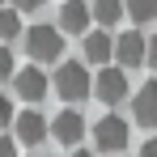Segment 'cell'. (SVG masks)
Listing matches in <instances>:
<instances>
[{
  "mask_svg": "<svg viewBox=\"0 0 157 157\" xmlns=\"http://www.w3.org/2000/svg\"><path fill=\"white\" fill-rule=\"evenodd\" d=\"M26 51L38 59V64H51L64 55V30L59 26H34L26 30Z\"/></svg>",
  "mask_w": 157,
  "mask_h": 157,
  "instance_id": "obj_1",
  "label": "cell"
},
{
  "mask_svg": "<svg viewBox=\"0 0 157 157\" xmlns=\"http://www.w3.org/2000/svg\"><path fill=\"white\" fill-rule=\"evenodd\" d=\"M89 89H94V81L85 72V64H59V72H55V94L64 98V102H81V98H89Z\"/></svg>",
  "mask_w": 157,
  "mask_h": 157,
  "instance_id": "obj_2",
  "label": "cell"
},
{
  "mask_svg": "<svg viewBox=\"0 0 157 157\" xmlns=\"http://www.w3.org/2000/svg\"><path fill=\"white\" fill-rule=\"evenodd\" d=\"M128 119H119V115H102L98 123H94V149H102V153H119L123 144H128Z\"/></svg>",
  "mask_w": 157,
  "mask_h": 157,
  "instance_id": "obj_3",
  "label": "cell"
},
{
  "mask_svg": "<svg viewBox=\"0 0 157 157\" xmlns=\"http://www.w3.org/2000/svg\"><path fill=\"white\" fill-rule=\"evenodd\" d=\"M115 59H119L123 68L149 64V38H144L140 30H128V34H119V38H115Z\"/></svg>",
  "mask_w": 157,
  "mask_h": 157,
  "instance_id": "obj_4",
  "label": "cell"
},
{
  "mask_svg": "<svg viewBox=\"0 0 157 157\" xmlns=\"http://www.w3.org/2000/svg\"><path fill=\"white\" fill-rule=\"evenodd\" d=\"M94 94H98V102L115 106L128 98V72L123 68H102L98 77H94Z\"/></svg>",
  "mask_w": 157,
  "mask_h": 157,
  "instance_id": "obj_5",
  "label": "cell"
},
{
  "mask_svg": "<svg viewBox=\"0 0 157 157\" xmlns=\"http://www.w3.org/2000/svg\"><path fill=\"white\" fill-rule=\"evenodd\" d=\"M13 89H17V98L21 102H43L47 98V72L43 68H17V77H13Z\"/></svg>",
  "mask_w": 157,
  "mask_h": 157,
  "instance_id": "obj_6",
  "label": "cell"
},
{
  "mask_svg": "<svg viewBox=\"0 0 157 157\" xmlns=\"http://www.w3.org/2000/svg\"><path fill=\"white\" fill-rule=\"evenodd\" d=\"M132 119L140 128H157V81H144L132 94Z\"/></svg>",
  "mask_w": 157,
  "mask_h": 157,
  "instance_id": "obj_7",
  "label": "cell"
},
{
  "mask_svg": "<svg viewBox=\"0 0 157 157\" xmlns=\"http://www.w3.org/2000/svg\"><path fill=\"white\" fill-rule=\"evenodd\" d=\"M51 136L59 140V144H81L85 140V119H81V110H59L55 115V123H51Z\"/></svg>",
  "mask_w": 157,
  "mask_h": 157,
  "instance_id": "obj_8",
  "label": "cell"
},
{
  "mask_svg": "<svg viewBox=\"0 0 157 157\" xmlns=\"http://www.w3.org/2000/svg\"><path fill=\"white\" fill-rule=\"evenodd\" d=\"M13 132H17V140H21V144H43L51 128H47V119H43L38 110H21V115L13 119Z\"/></svg>",
  "mask_w": 157,
  "mask_h": 157,
  "instance_id": "obj_9",
  "label": "cell"
},
{
  "mask_svg": "<svg viewBox=\"0 0 157 157\" xmlns=\"http://www.w3.org/2000/svg\"><path fill=\"white\" fill-rule=\"evenodd\" d=\"M89 17H94V4L68 0V4L59 9V30H64V34H89Z\"/></svg>",
  "mask_w": 157,
  "mask_h": 157,
  "instance_id": "obj_10",
  "label": "cell"
},
{
  "mask_svg": "<svg viewBox=\"0 0 157 157\" xmlns=\"http://www.w3.org/2000/svg\"><path fill=\"white\" fill-rule=\"evenodd\" d=\"M81 47H85V59H89V64H106V59L115 55V38H110L106 30H94V34H85Z\"/></svg>",
  "mask_w": 157,
  "mask_h": 157,
  "instance_id": "obj_11",
  "label": "cell"
},
{
  "mask_svg": "<svg viewBox=\"0 0 157 157\" xmlns=\"http://www.w3.org/2000/svg\"><path fill=\"white\" fill-rule=\"evenodd\" d=\"M123 9H128L123 0H94V21L98 26H115L123 17Z\"/></svg>",
  "mask_w": 157,
  "mask_h": 157,
  "instance_id": "obj_12",
  "label": "cell"
},
{
  "mask_svg": "<svg viewBox=\"0 0 157 157\" xmlns=\"http://www.w3.org/2000/svg\"><path fill=\"white\" fill-rule=\"evenodd\" d=\"M21 34V13L9 4V9H0V43H13Z\"/></svg>",
  "mask_w": 157,
  "mask_h": 157,
  "instance_id": "obj_13",
  "label": "cell"
},
{
  "mask_svg": "<svg viewBox=\"0 0 157 157\" xmlns=\"http://www.w3.org/2000/svg\"><path fill=\"white\" fill-rule=\"evenodd\" d=\"M128 13H132V21H153L157 0H128Z\"/></svg>",
  "mask_w": 157,
  "mask_h": 157,
  "instance_id": "obj_14",
  "label": "cell"
},
{
  "mask_svg": "<svg viewBox=\"0 0 157 157\" xmlns=\"http://www.w3.org/2000/svg\"><path fill=\"white\" fill-rule=\"evenodd\" d=\"M17 77V64H13V51L0 47V81H13Z\"/></svg>",
  "mask_w": 157,
  "mask_h": 157,
  "instance_id": "obj_15",
  "label": "cell"
},
{
  "mask_svg": "<svg viewBox=\"0 0 157 157\" xmlns=\"http://www.w3.org/2000/svg\"><path fill=\"white\" fill-rule=\"evenodd\" d=\"M13 119H17V115H13V102H9V98H4V94H0V132L9 128V123H13Z\"/></svg>",
  "mask_w": 157,
  "mask_h": 157,
  "instance_id": "obj_16",
  "label": "cell"
},
{
  "mask_svg": "<svg viewBox=\"0 0 157 157\" xmlns=\"http://www.w3.org/2000/svg\"><path fill=\"white\" fill-rule=\"evenodd\" d=\"M9 4H13V9H17V13H21V9H26V13H34V9H43V4H47V0H9Z\"/></svg>",
  "mask_w": 157,
  "mask_h": 157,
  "instance_id": "obj_17",
  "label": "cell"
},
{
  "mask_svg": "<svg viewBox=\"0 0 157 157\" xmlns=\"http://www.w3.org/2000/svg\"><path fill=\"white\" fill-rule=\"evenodd\" d=\"M0 157H17V140L13 136H0Z\"/></svg>",
  "mask_w": 157,
  "mask_h": 157,
  "instance_id": "obj_18",
  "label": "cell"
},
{
  "mask_svg": "<svg viewBox=\"0 0 157 157\" xmlns=\"http://www.w3.org/2000/svg\"><path fill=\"white\" fill-rule=\"evenodd\" d=\"M140 157H157V136H149V140L140 144Z\"/></svg>",
  "mask_w": 157,
  "mask_h": 157,
  "instance_id": "obj_19",
  "label": "cell"
},
{
  "mask_svg": "<svg viewBox=\"0 0 157 157\" xmlns=\"http://www.w3.org/2000/svg\"><path fill=\"white\" fill-rule=\"evenodd\" d=\"M149 68L157 72V38H149Z\"/></svg>",
  "mask_w": 157,
  "mask_h": 157,
  "instance_id": "obj_20",
  "label": "cell"
},
{
  "mask_svg": "<svg viewBox=\"0 0 157 157\" xmlns=\"http://www.w3.org/2000/svg\"><path fill=\"white\" fill-rule=\"evenodd\" d=\"M68 157H94V153H85V149H72V153H68Z\"/></svg>",
  "mask_w": 157,
  "mask_h": 157,
  "instance_id": "obj_21",
  "label": "cell"
},
{
  "mask_svg": "<svg viewBox=\"0 0 157 157\" xmlns=\"http://www.w3.org/2000/svg\"><path fill=\"white\" fill-rule=\"evenodd\" d=\"M0 9H4V0H0Z\"/></svg>",
  "mask_w": 157,
  "mask_h": 157,
  "instance_id": "obj_22",
  "label": "cell"
}]
</instances>
